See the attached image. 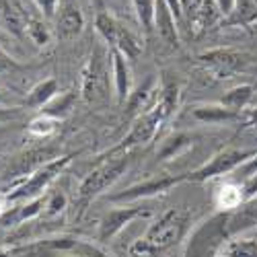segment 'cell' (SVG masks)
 <instances>
[{
  "label": "cell",
  "instance_id": "obj_14",
  "mask_svg": "<svg viewBox=\"0 0 257 257\" xmlns=\"http://www.w3.org/2000/svg\"><path fill=\"white\" fill-rule=\"evenodd\" d=\"M60 93V87H58V80L56 78H46L37 82L35 87L27 93V99H25V105L29 109H44V107Z\"/></svg>",
  "mask_w": 257,
  "mask_h": 257
},
{
  "label": "cell",
  "instance_id": "obj_4",
  "mask_svg": "<svg viewBox=\"0 0 257 257\" xmlns=\"http://www.w3.org/2000/svg\"><path fill=\"white\" fill-rule=\"evenodd\" d=\"M109 64L111 58L101 48H95L87 66L82 70V84H80V97L91 103H103L109 99Z\"/></svg>",
  "mask_w": 257,
  "mask_h": 257
},
{
  "label": "cell",
  "instance_id": "obj_29",
  "mask_svg": "<svg viewBox=\"0 0 257 257\" xmlns=\"http://www.w3.org/2000/svg\"><path fill=\"white\" fill-rule=\"evenodd\" d=\"M19 64L13 62V58H9L3 50H0V72H9V70H17Z\"/></svg>",
  "mask_w": 257,
  "mask_h": 257
},
{
  "label": "cell",
  "instance_id": "obj_13",
  "mask_svg": "<svg viewBox=\"0 0 257 257\" xmlns=\"http://www.w3.org/2000/svg\"><path fill=\"white\" fill-rule=\"evenodd\" d=\"M84 29V17H82V11L68 3V5H64L56 17V35L64 41H68V39H74L82 33Z\"/></svg>",
  "mask_w": 257,
  "mask_h": 257
},
{
  "label": "cell",
  "instance_id": "obj_25",
  "mask_svg": "<svg viewBox=\"0 0 257 257\" xmlns=\"http://www.w3.org/2000/svg\"><path fill=\"white\" fill-rule=\"evenodd\" d=\"M226 257H257V243L255 241H234L226 249Z\"/></svg>",
  "mask_w": 257,
  "mask_h": 257
},
{
  "label": "cell",
  "instance_id": "obj_27",
  "mask_svg": "<svg viewBox=\"0 0 257 257\" xmlns=\"http://www.w3.org/2000/svg\"><path fill=\"white\" fill-rule=\"evenodd\" d=\"M35 7L39 9V13L46 19H54L56 11H58V0H33Z\"/></svg>",
  "mask_w": 257,
  "mask_h": 257
},
{
  "label": "cell",
  "instance_id": "obj_16",
  "mask_svg": "<svg viewBox=\"0 0 257 257\" xmlns=\"http://www.w3.org/2000/svg\"><path fill=\"white\" fill-rule=\"evenodd\" d=\"M194 117L204 123H226L232 119H239L241 115L226 109L222 105H200L194 109Z\"/></svg>",
  "mask_w": 257,
  "mask_h": 257
},
{
  "label": "cell",
  "instance_id": "obj_2",
  "mask_svg": "<svg viewBox=\"0 0 257 257\" xmlns=\"http://www.w3.org/2000/svg\"><path fill=\"white\" fill-rule=\"evenodd\" d=\"M74 155H58L56 159L39 165L37 169H33L29 175H23L13 181L11 189L7 191V198L11 204H17V202H29V200H35V198H41L46 196V189L56 181V177L66 169L70 163H72Z\"/></svg>",
  "mask_w": 257,
  "mask_h": 257
},
{
  "label": "cell",
  "instance_id": "obj_10",
  "mask_svg": "<svg viewBox=\"0 0 257 257\" xmlns=\"http://www.w3.org/2000/svg\"><path fill=\"white\" fill-rule=\"evenodd\" d=\"M159 99H161V82H159L157 76L151 74L136 91H132L130 99H127V103H125V109H127L125 117L134 121L136 117L155 109Z\"/></svg>",
  "mask_w": 257,
  "mask_h": 257
},
{
  "label": "cell",
  "instance_id": "obj_18",
  "mask_svg": "<svg viewBox=\"0 0 257 257\" xmlns=\"http://www.w3.org/2000/svg\"><path fill=\"white\" fill-rule=\"evenodd\" d=\"M251 99H253V87H251V84H239V87L230 89V91L220 99V105L241 115V111L251 103Z\"/></svg>",
  "mask_w": 257,
  "mask_h": 257
},
{
  "label": "cell",
  "instance_id": "obj_34",
  "mask_svg": "<svg viewBox=\"0 0 257 257\" xmlns=\"http://www.w3.org/2000/svg\"><path fill=\"white\" fill-rule=\"evenodd\" d=\"M9 206H11V202H9V198H7V191H0V216L9 210Z\"/></svg>",
  "mask_w": 257,
  "mask_h": 257
},
{
  "label": "cell",
  "instance_id": "obj_37",
  "mask_svg": "<svg viewBox=\"0 0 257 257\" xmlns=\"http://www.w3.org/2000/svg\"><path fill=\"white\" fill-rule=\"evenodd\" d=\"M0 257H11V251H0Z\"/></svg>",
  "mask_w": 257,
  "mask_h": 257
},
{
  "label": "cell",
  "instance_id": "obj_28",
  "mask_svg": "<svg viewBox=\"0 0 257 257\" xmlns=\"http://www.w3.org/2000/svg\"><path fill=\"white\" fill-rule=\"evenodd\" d=\"M241 194H243V202H249V200L257 198V173L251 175L249 179H245V183L241 187Z\"/></svg>",
  "mask_w": 257,
  "mask_h": 257
},
{
  "label": "cell",
  "instance_id": "obj_9",
  "mask_svg": "<svg viewBox=\"0 0 257 257\" xmlns=\"http://www.w3.org/2000/svg\"><path fill=\"white\" fill-rule=\"evenodd\" d=\"M198 62L216 78H230L245 66V56L234 50H208L198 56Z\"/></svg>",
  "mask_w": 257,
  "mask_h": 257
},
{
  "label": "cell",
  "instance_id": "obj_23",
  "mask_svg": "<svg viewBox=\"0 0 257 257\" xmlns=\"http://www.w3.org/2000/svg\"><path fill=\"white\" fill-rule=\"evenodd\" d=\"M243 202V194H241V187H234V185H224L218 191V206L224 210L230 208H239Z\"/></svg>",
  "mask_w": 257,
  "mask_h": 257
},
{
  "label": "cell",
  "instance_id": "obj_3",
  "mask_svg": "<svg viewBox=\"0 0 257 257\" xmlns=\"http://www.w3.org/2000/svg\"><path fill=\"white\" fill-rule=\"evenodd\" d=\"M127 165H130V157H127V153H125V155H119V157L113 155L109 159H105L99 167H95L91 173L80 181V185L76 189L78 210L82 212L95 198H99L103 191L109 189L123 175V171L127 169Z\"/></svg>",
  "mask_w": 257,
  "mask_h": 257
},
{
  "label": "cell",
  "instance_id": "obj_17",
  "mask_svg": "<svg viewBox=\"0 0 257 257\" xmlns=\"http://www.w3.org/2000/svg\"><path fill=\"white\" fill-rule=\"evenodd\" d=\"M226 25H253L257 23V0H237L232 13L224 21Z\"/></svg>",
  "mask_w": 257,
  "mask_h": 257
},
{
  "label": "cell",
  "instance_id": "obj_24",
  "mask_svg": "<svg viewBox=\"0 0 257 257\" xmlns=\"http://www.w3.org/2000/svg\"><path fill=\"white\" fill-rule=\"evenodd\" d=\"M66 206H68V198L64 196L62 191H54V194H50L46 198V206H44V212L41 214H44L46 218H54L66 210Z\"/></svg>",
  "mask_w": 257,
  "mask_h": 257
},
{
  "label": "cell",
  "instance_id": "obj_8",
  "mask_svg": "<svg viewBox=\"0 0 257 257\" xmlns=\"http://www.w3.org/2000/svg\"><path fill=\"white\" fill-rule=\"evenodd\" d=\"M151 214H153L151 208H140V206H119V208L109 210L99 224V241L103 243L111 241L136 218H148Z\"/></svg>",
  "mask_w": 257,
  "mask_h": 257
},
{
  "label": "cell",
  "instance_id": "obj_21",
  "mask_svg": "<svg viewBox=\"0 0 257 257\" xmlns=\"http://www.w3.org/2000/svg\"><path fill=\"white\" fill-rule=\"evenodd\" d=\"M25 33L35 46H46L50 41V29L39 17H25Z\"/></svg>",
  "mask_w": 257,
  "mask_h": 257
},
{
  "label": "cell",
  "instance_id": "obj_30",
  "mask_svg": "<svg viewBox=\"0 0 257 257\" xmlns=\"http://www.w3.org/2000/svg\"><path fill=\"white\" fill-rule=\"evenodd\" d=\"M243 212H245V216H247V218H251L253 222H257V198H253V200L245 202Z\"/></svg>",
  "mask_w": 257,
  "mask_h": 257
},
{
  "label": "cell",
  "instance_id": "obj_26",
  "mask_svg": "<svg viewBox=\"0 0 257 257\" xmlns=\"http://www.w3.org/2000/svg\"><path fill=\"white\" fill-rule=\"evenodd\" d=\"M187 146H189V138L183 136V134H177V136H173V138H169V140L163 142V148H161L159 157L161 159L173 157V155H177L181 151V148H187Z\"/></svg>",
  "mask_w": 257,
  "mask_h": 257
},
{
  "label": "cell",
  "instance_id": "obj_5",
  "mask_svg": "<svg viewBox=\"0 0 257 257\" xmlns=\"http://www.w3.org/2000/svg\"><path fill=\"white\" fill-rule=\"evenodd\" d=\"M257 151H241V148H224V151L216 153L206 165H202L200 169L191 171L187 173V181H194V183H204L210 181L218 175L230 173L237 167H243Z\"/></svg>",
  "mask_w": 257,
  "mask_h": 257
},
{
  "label": "cell",
  "instance_id": "obj_32",
  "mask_svg": "<svg viewBox=\"0 0 257 257\" xmlns=\"http://www.w3.org/2000/svg\"><path fill=\"white\" fill-rule=\"evenodd\" d=\"M243 173H245V177H247V179H249L251 175H255V173H257V153H255V155H253V157L243 165Z\"/></svg>",
  "mask_w": 257,
  "mask_h": 257
},
{
  "label": "cell",
  "instance_id": "obj_12",
  "mask_svg": "<svg viewBox=\"0 0 257 257\" xmlns=\"http://www.w3.org/2000/svg\"><path fill=\"white\" fill-rule=\"evenodd\" d=\"M179 21L171 11L167 0H157L155 7V31L159 33V37L163 39V44L171 50L179 48Z\"/></svg>",
  "mask_w": 257,
  "mask_h": 257
},
{
  "label": "cell",
  "instance_id": "obj_7",
  "mask_svg": "<svg viewBox=\"0 0 257 257\" xmlns=\"http://www.w3.org/2000/svg\"><path fill=\"white\" fill-rule=\"evenodd\" d=\"M187 181V173L183 175H161V177H155V179H148V181H142V183H134L123 191H117V194H111L109 200L111 202H138V200H144V198H153V196H159V194H165L171 187H175L179 183Z\"/></svg>",
  "mask_w": 257,
  "mask_h": 257
},
{
  "label": "cell",
  "instance_id": "obj_19",
  "mask_svg": "<svg viewBox=\"0 0 257 257\" xmlns=\"http://www.w3.org/2000/svg\"><path fill=\"white\" fill-rule=\"evenodd\" d=\"M76 91H68V93H62V95H56L44 109H41V113L44 115H50L54 119H62V117H66L70 111H72V107L76 103Z\"/></svg>",
  "mask_w": 257,
  "mask_h": 257
},
{
  "label": "cell",
  "instance_id": "obj_35",
  "mask_svg": "<svg viewBox=\"0 0 257 257\" xmlns=\"http://www.w3.org/2000/svg\"><path fill=\"white\" fill-rule=\"evenodd\" d=\"M44 257H84V255H78V253H44Z\"/></svg>",
  "mask_w": 257,
  "mask_h": 257
},
{
  "label": "cell",
  "instance_id": "obj_22",
  "mask_svg": "<svg viewBox=\"0 0 257 257\" xmlns=\"http://www.w3.org/2000/svg\"><path fill=\"white\" fill-rule=\"evenodd\" d=\"M27 130H29V134H33V136H37V138H46V136H50V134L56 130V119L50 117V115L41 113V115H37L35 119L29 121Z\"/></svg>",
  "mask_w": 257,
  "mask_h": 257
},
{
  "label": "cell",
  "instance_id": "obj_31",
  "mask_svg": "<svg viewBox=\"0 0 257 257\" xmlns=\"http://www.w3.org/2000/svg\"><path fill=\"white\" fill-rule=\"evenodd\" d=\"M214 3H216V7H218V11H220L222 17H228L232 13L234 3H237V0H214Z\"/></svg>",
  "mask_w": 257,
  "mask_h": 257
},
{
  "label": "cell",
  "instance_id": "obj_6",
  "mask_svg": "<svg viewBox=\"0 0 257 257\" xmlns=\"http://www.w3.org/2000/svg\"><path fill=\"white\" fill-rule=\"evenodd\" d=\"M165 121H167V119H165L157 109H151L148 113L136 117V119L132 121V125H130V132H127V134L121 138V142H119L117 146H113L107 155L113 157V155H117V153H127V151H130V148H134V146H142V144H146V142H151V140L159 134L161 125H163Z\"/></svg>",
  "mask_w": 257,
  "mask_h": 257
},
{
  "label": "cell",
  "instance_id": "obj_11",
  "mask_svg": "<svg viewBox=\"0 0 257 257\" xmlns=\"http://www.w3.org/2000/svg\"><path fill=\"white\" fill-rule=\"evenodd\" d=\"M111 58V74H113V87H115V99L117 105H125L132 95V68L127 60L119 50L109 48Z\"/></svg>",
  "mask_w": 257,
  "mask_h": 257
},
{
  "label": "cell",
  "instance_id": "obj_33",
  "mask_svg": "<svg viewBox=\"0 0 257 257\" xmlns=\"http://www.w3.org/2000/svg\"><path fill=\"white\" fill-rule=\"evenodd\" d=\"M245 127H255V130H257V107H255V109H249L247 111Z\"/></svg>",
  "mask_w": 257,
  "mask_h": 257
},
{
  "label": "cell",
  "instance_id": "obj_36",
  "mask_svg": "<svg viewBox=\"0 0 257 257\" xmlns=\"http://www.w3.org/2000/svg\"><path fill=\"white\" fill-rule=\"evenodd\" d=\"M9 101H7V97H5V93L3 91H0V105H7Z\"/></svg>",
  "mask_w": 257,
  "mask_h": 257
},
{
  "label": "cell",
  "instance_id": "obj_1",
  "mask_svg": "<svg viewBox=\"0 0 257 257\" xmlns=\"http://www.w3.org/2000/svg\"><path fill=\"white\" fill-rule=\"evenodd\" d=\"M187 228V214L183 210L171 208L144 232V237L127 247L130 257H159L163 251L177 245Z\"/></svg>",
  "mask_w": 257,
  "mask_h": 257
},
{
  "label": "cell",
  "instance_id": "obj_20",
  "mask_svg": "<svg viewBox=\"0 0 257 257\" xmlns=\"http://www.w3.org/2000/svg\"><path fill=\"white\" fill-rule=\"evenodd\" d=\"M136 19L144 31V35H153L155 31V7L157 0H132Z\"/></svg>",
  "mask_w": 257,
  "mask_h": 257
},
{
  "label": "cell",
  "instance_id": "obj_15",
  "mask_svg": "<svg viewBox=\"0 0 257 257\" xmlns=\"http://www.w3.org/2000/svg\"><path fill=\"white\" fill-rule=\"evenodd\" d=\"M109 48H111V50H119L127 60H134V58L140 56L144 44H142V41H140L130 29L123 27V25L119 23L117 33H115V37H113V41H111V46H109Z\"/></svg>",
  "mask_w": 257,
  "mask_h": 257
}]
</instances>
